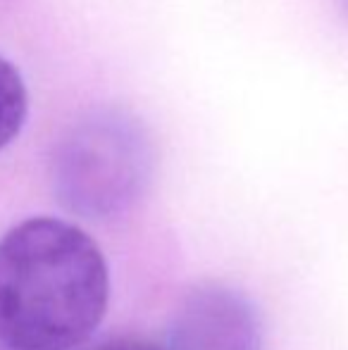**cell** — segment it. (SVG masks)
I'll return each instance as SVG.
<instances>
[{
	"instance_id": "obj_1",
	"label": "cell",
	"mask_w": 348,
	"mask_h": 350,
	"mask_svg": "<svg viewBox=\"0 0 348 350\" xmlns=\"http://www.w3.org/2000/svg\"><path fill=\"white\" fill-rule=\"evenodd\" d=\"M110 272L84 229L34 217L0 239V343L72 350L105 317Z\"/></svg>"
},
{
	"instance_id": "obj_2",
	"label": "cell",
	"mask_w": 348,
	"mask_h": 350,
	"mask_svg": "<svg viewBox=\"0 0 348 350\" xmlns=\"http://www.w3.org/2000/svg\"><path fill=\"white\" fill-rule=\"evenodd\" d=\"M150 172V146L134 120L105 112L77 126L60 146L55 189L70 210L105 217L139 198Z\"/></svg>"
},
{
	"instance_id": "obj_3",
	"label": "cell",
	"mask_w": 348,
	"mask_h": 350,
	"mask_svg": "<svg viewBox=\"0 0 348 350\" xmlns=\"http://www.w3.org/2000/svg\"><path fill=\"white\" fill-rule=\"evenodd\" d=\"M170 350H260L253 305L224 286H200L176 310Z\"/></svg>"
},
{
	"instance_id": "obj_4",
	"label": "cell",
	"mask_w": 348,
	"mask_h": 350,
	"mask_svg": "<svg viewBox=\"0 0 348 350\" xmlns=\"http://www.w3.org/2000/svg\"><path fill=\"white\" fill-rule=\"evenodd\" d=\"M27 86L17 67L0 57V150L19 134L27 120Z\"/></svg>"
},
{
	"instance_id": "obj_5",
	"label": "cell",
	"mask_w": 348,
	"mask_h": 350,
	"mask_svg": "<svg viewBox=\"0 0 348 350\" xmlns=\"http://www.w3.org/2000/svg\"><path fill=\"white\" fill-rule=\"evenodd\" d=\"M93 350H163V348L150 341H139V338H115V341H107Z\"/></svg>"
},
{
	"instance_id": "obj_6",
	"label": "cell",
	"mask_w": 348,
	"mask_h": 350,
	"mask_svg": "<svg viewBox=\"0 0 348 350\" xmlns=\"http://www.w3.org/2000/svg\"><path fill=\"white\" fill-rule=\"evenodd\" d=\"M344 3H346V10H348V0H344Z\"/></svg>"
}]
</instances>
